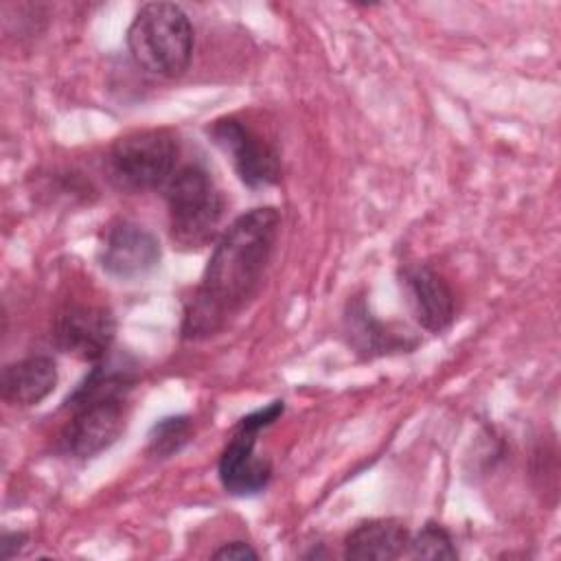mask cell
I'll return each instance as SVG.
<instances>
[{
    "label": "cell",
    "mask_w": 561,
    "mask_h": 561,
    "mask_svg": "<svg viewBox=\"0 0 561 561\" xmlns=\"http://www.w3.org/2000/svg\"><path fill=\"white\" fill-rule=\"evenodd\" d=\"M57 366L48 355H28L2 368L0 392L9 405L31 408L44 401L57 386Z\"/></svg>",
    "instance_id": "12"
},
{
    "label": "cell",
    "mask_w": 561,
    "mask_h": 561,
    "mask_svg": "<svg viewBox=\"0 0 561 561\" xmlns=\"http://www.w3.org/2000/svg\"><path fill=\"white\" fill-rule=\"evenodd\" d=\"M210 140L230 158L234 173L250 188H265L280 178V153L239 116H224L208 125Z\"/></svg>",
    "instance_id": "7"
},
{
    "label": "cell",
    "mask_w": 561,
    "mask_h": 561,
    "mask_svg": "<svg viewBox=\"0 0 561 561\" xmlns=\"http://www.w3.org/2000/svg\"><path fill=\"white\" fill-rule=\"evenodd\" d=\"M28 541V535L22 533V530H4L2 537H0V557L4 561L13 559L15 554L22 552V548L26 546Z\"/></svg>",
    "instance_id": "17"
},
{
    "label": "cell",
    "mask_w": 561,
    "mask_h": 561,
    "mask_svg": "<svg viewBox=\"0 0 561 561\" xmlns=\"http://www.w3.org/2000/svg\"><path fill=\"white\" fill-rule=\"evenodd\" d=\"M405 554L412 559H456L458 550L445 526L427 522L414 537H410Z\"/></svg>",
    "instance_id": "15"
},
{
    "label": "cell",
    "mask_w": 561,
    "mask_h": 561,
    "mask_svg": "<svg viewBox=\"0 0 561 561\" xmlns=\"http://www.w3.org/2000/svg\"><path fill=\"white\" fill-rule=\"evenodd\" d=\"M193 427L188 416H167L153 423L147 440V449L156 458H169L178 454L191 440Z\"/></svg>",
    "instance_id": "14"
},
{
    "label": "cell",
    "mask_w": 561,
    "mask_h": 561,
    "mask_svg": "<svg viewBox=\"0 0 561 561\" xmlns=\"http://www.w3.org/2000/svg\"><path fill=\"white\" fill-rule=\"evenodd\" d=\"M344 337L353 353L362 359H373L392 353H410L419 346V337L405 327L379 320L364 296H353L344 309Z\"/></svg>",
    "instance_id": "11"
},
{
    "label": "cell",
    "mask_w": 561,
    "mask_h": 561,
    "mask_svg": "<svg viewBox=\"0 0 561 561\" xmlns=\"http://www.w3.org/2000/svg\"><path fill=\"white\" fill-rule=\"evenodd\" d=\"M169 210V232L175 245L197 250L210 243L224 217V195L206 167L191 162L162 186Z\"/></svg>",
    "instance_id": "3"
},
{
    "label": "cell",
    "mask_w": 561,
    "mask_h": 561,
    "mask_svg": "<svg viewBox=\"0 0 561 561\" xmlns=\"http://www.w3.org/2000/svg\"><path fill=\"white\" fill-rule=\"evenodd\" d=\"M410 530L401 519L375 517L344 537V557L353 561H392L405 554Z\"/></svg>",
    "instance_id": "13"
},
{
    "label": "cell",
    "mask_w": 561,
    "mask_h": 561,
    "mask_svg": "<svg viewBox=\"0 0 561 561\" xmlns=\"http://www.w3.org/2000/svg\"><path fill=\"white\" fill-rule=\"evenodd\" d=\"M280 228L272 206L239 215L217 239L199 285L184 305L182 337L215 335L256 294Z\"/></svg>",
    "instance_id": "1"
},
{
    "label": "cell",
    "mask_w": 561,
    "mask_h": 561,
    "mask_svg": "<svg viewBox=\"0 0 561 561\" xmlns=\"http://www.w3.org/2000/svg\"><path fill=\"white\" fill-rule=\"evenodd\" d=\"M160 243L156 234L140 224L118 219L103 232L99 261L105 274L118 280L147 276L160 263Z\"/></svg>",
    "instance_id": "9"
},
{
    "label": "cell",
    "mask_w": 561,
    "mask_h": 561,
    "mask_svg": "<svg viewBox=\"0 0 561 561\" xmlns=\"http://www.w3.org/2000/svg\"><path fill=\"white\" fill-rule=\"evenodd\" d=\"M195 33L188 15L173 2H147L127 28V48L136 66L162 79L188 70Z\"/></svg>",
    "instance_id": "2"
},
{
    "label": "cell",
    "mask_w": 561,
    "mask_h": 561,
    "mask_svg": "<svg viewBox=\"0 0 561 561\" xmlns=\"http://www.w3.org/2000/svg\"><path fill=\"white\" fill-rule=\"evenodd\" d=\"M399 285L414 320L432 333L445 331L456 316V296L440 272L427 263H405Z\"/></svg>",
    "instance_id": "10"
},
{
    "label": "cell",
    "mask_w": 561,
    "mask_h": 561,
    "mask_svg": "<svg viewBox=\"0 0 561 561\" xmlns=\"http://www.w3.org/2000/svg\"><path fill=\"white\" fill-rule=\"evenodd\" d=\"M70 419L57 436V451L72 460H88L118 440L127 423V397L105 394L64 403Z\"/></svg>",
    "instance_id": "6"
},
{
    "label": "cell",
    "mask_w": 561,
    "mask_h": 561,
    "mask_svg": "<svg viewBox=\"0 0 561 561\" xmlns=\"http://www.w3.org/2000/svg\"><path fill=\"white\" fill-rule=\"evenodd\" d=\"M285 410L283 401H272L259 408L232 427L226 447L217 462V476L226 493L237 497H250L261 493L272 480V462L254 451L261 430L272 425Z\"/></svg>",
    "instance_id": "5"
},
{
    "label": "cell",
    "mask_w": 561,
    "mask_h": 561,
    "mask_svg": "<svg viewBox=\"0 0 561 561\" xmlns=\"http://www.w3.org/2000/svg\"><path fill=\"white\" fill-rule=\"evenodd\" d=\"M116 320L107 307L75 302L64 307L53 322L55 346L81 362H103L114 342Z\"/></svg>",
    "instance_id": "8"
},
{
    "label": "cell",
    "mask_w": 561,
    "mask_h": 561,
    "mask_svg": "<svg viewBox=\"0 0 561 561\" xmlns=\"http://www.w3.org/2000/svg\"><path fill=\"white\" fill-rule=\"evenodd\" d=\"M213 559H224V561H245V559H259V552L245 543V541H226L221 543L213 554Z\"/></svg>",
    "instance_id": "16"
},
{
    "label": "cell",
    "mask_w": 561,
    "mask_h": 561,
    "mask_svg": "<svg viewBox=\"0 0 561 561\" xmlns=\"http://www.w3.org/2000/svg\"><path fill=\"white\" fill-rule=\"evenodd\" d=\"M178 140L169 129H136L116 138L105 167L114 186L123 191L162 188L175 173Z\"/></svg>",
    "instance_id": "4"
}]
</instances>
